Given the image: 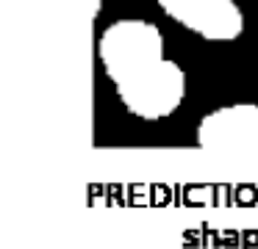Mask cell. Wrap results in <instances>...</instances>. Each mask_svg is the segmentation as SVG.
<instances>
[{
	"mask_svg": "<svg viewBox=\"0 0 258 249\" xmlns=\"http://www.w3.org/2000/svg\"><path fill=\"white\" fill-rule=\"evenodd\" d=\"M161 58H167L161 28L142 17L114 20L97 36V61L111 83L125 80Z\"/></svg>",
	"mask_w": 258,
	"mask_h": 249,
	"instance_id": "6da1fadb",
	"label": "cell"
},
{
	"mask_svg": "<svg viewBox=\"0 0 258 249\" xmlns=\"http://www.w3.org/2000/svg\"><path fill=\"white\" fill-rule=\"evenodd\" d=\"M114 92L131 116L142 122H161L183 105L189 77L180 64H175L172 58H161L136 75L114 83Z\"/></svg>",
	"mask_w": 258,
	"mask_h": 249,
	"instance_id": "7a4b0ae2",
	"label": "cell"
},
{
	"mask_svg": "<svg viewBox=\"0 0 258 249\" xmlns=\"http://www.w3.org/2000/svg\"><path fill=\"white\" fill-rule=\"evenodd\" d=\"M195 141L217 155H258V103H230L203 114Z\"/></svg>",
	"mask_w": 258,
	"mask_h": 249,
	"instance_id": "3957f363",
	"label": "cell"
},
{
	"mask_svg": "<svg viewBox=\"0 0 258 249\" xmlns=\"http://www.w3.org/2000/svg\"><path fill=\"white\" fill-rule=\"evenodd\" d=\"M158 9L206 42H236L244 33V14L236 0H156Z\"/></svg>",
	"mask_w": 258,
	"mask_h": 249,
	"instance_id": "277c9868",
	"label": "cell"
},
{
	"mask_svg": "<svg viewBox=\"0 0 258 249\" xmlns=\"http://www.w3.org/2000/svg\"><path fill=\"white\" fill-rule=\"evenodd\" d=\"M100 9H103V0H95V9H92V17H95V20L100 17Z\"/></svg>",
	"mask_w": 258,
	"mask_h": 249,
	"instance_id": "5b68a950",
	"label": "cell"
}]
</instances>
